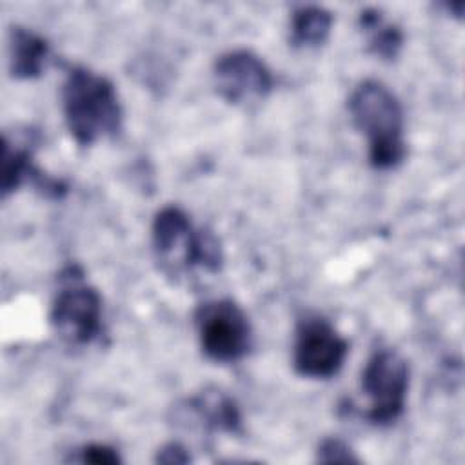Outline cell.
<instances>
[{
  "instance_id": "cell-1",
  "label": "cell",
  "mask_w": 465,
  "mask_h": 465,
  "mask_svg": "<svg viewBox=\"0 0 465 465\" xmlns=\"http://www.w3.org/2000/svg\"><path fill=\"white\" fill-rule=\"evenodd\" d=\"M64 114L80 145L113 136L122 124V105L111 80L87 67H73L62 89Z\"/></svg>"
},
{
  "instance_id": "cell-2",
  "label": "cell",
  "mask_w": 465,
  "mask_h": 465,
  "mask_svg": "<svg viewBox=\"0 0 465 465\" xmlns=\"http://www.w3.org/2000/svg\"><path fill=\"white\" fill-rule=\"evenodd\" d=\"M349 113L367 136L372 167L391 169L403 162V113L389 87L376 80L361 82L349 96Z\"/></svg>"
},
{
  "instance_id": "cell-3",
  "label": "cell",
  "mask_w": 465,
  "mask_h": 465,
  "mask_svg": "<svg viewBox=\"0 0 465 465\" xmlns=\"http://www.w3.org/2000/svg\"><path fill=\"white\" fill-rule=\"evenodd\" d=\"M153 245L158 258L176 272L193 267H203L214 272L223 262L222 247L214 234L194 229L189 216L174 205H167L156 213Z\"/></svg>"
},
{
  "instance_id": "cell-4",
  "label": "cell",
  "mask_w": 465,
  "mask_h": 465,
  "mask_svg": "<svg viewBox=\"0 0 465 465\" xmlns=\"http://www.w3.org/2000/svg\"><path fill=\"white\" fill-rule=\"evenodd\" d=\"M409 389V365L392 349L376 351L363 367L361 391L369 400L365 418L374 425L396 421L405 407Z\"/></svg>"
},
{
  "instance_id": "cell-5",
  "label": "cell",
  "mask_w": 465,
  "mask_h": 465,
  "mask_svg": "<svg viewBox=\"0 0 465 465\" xmlns=\"http://www.w3.org/2000/svg\"><path fill=\"white\" fill-rule=\"evenodd\" d=\"M196 325L202 351L214 361H238L252 347L251 323L232 300L202 303L196 311Z\"/></svg>"
},
{
  "instance_id": "cell-6",
  "label": "cell",
  "mask_w": 465,
  "mask_h": 465,
  "mask_svg": "<svg viewBox=\"0 0 465 465\" xmlns=\"http://www.w3.org/2000/svg\"><path fill=\"white\" fill-rule=\"evenodd\" d=\"M69 267V276L53 302L51 323L56 334L73 345L91 343L102 331V298L96 289L84 283L82 272Z\"/></svg>"
},
{
  "instance_id": "cell-7",
  "label": "cell",
  "mask_w": 465,
  "mask_h": 465,
  "mask_svg": "<svg viewBox=\"0 0 465 465\" xmlns=\"http://www.w3.org/2000/svg\"><path fill=\"white\" fill-rule=\"evenodd\" d=\"M347 352V340L325 318L309 316L298 323L292 352L298 374L327 380L341 369Z\"/></svg>"
},
{
  "instance_id": "cell-8",
  "label": "cell",
  "mask_w": 465,
  "mask_h": 465,
  "mask_svg": "<svg viewBox=\"0 0 465 465\" xmlns=\"http://www.w3.org/2000/svg\"><path fill=\"white\" fill-rule=\"evenodd\" d=\"M218 93L231 104L260 100L272 89V74L260 56L240 49L222 54L214 64Z\"/></svg>"
},
{
  "instance_id": "cell-9",
  "label": "cell",
  "mask_w": 465,
  "mask_h": 465,
  "mask_svg": "<svg viewBox=\"0 0 465 465\" xmlns=\"http://www.w3.org/2000/svg\"><path fill=\"white\" fill-rule=\"evenodd\" d=\"M11 73L16 78H35L42 73L49 54L47 42L24 27L11 29L9 40Z\"/></svg>"
},
{
  "instance_id": "cell-10",
  "label": "cell",
  "mask_w": 465,
  "mask_h": 465,
  "mask_svg": "<svg viewBox=\"0 0 465 465\" xmlns=\"http://www.w3.org/2000/svg\"><path fill=\"white\" fill-rule=\"evenodd\" d=\"M191 409L209 429L231 434L242 430V416L236 403L220 391L198 394L191 400Z\"/></svg>"
},
{
  "instance_id": "cell-11",
  "label": "cell",
  "mask_w": 465,
  "mask_h": 465,
  "mask_svg": "<svg viewBox=\"0 0 465 465\" xmlns=\"http://www.w3.org/2000/svg\"><path fill=\"white\" fill-rule=\"evenodd\" d=\"M332 16L320 5H302L291 18V42L296 47H316L329 36Z\"/></svg>"
},
{
  "instance_id": "cell-12",
  "label": "cell",
  "mask_w": 465,
  "mask_h": 465,
  "mask_svg": "<svg viewBox=\"0 0 465 465\" xmlns=\"http://www.w3.org/2000/svg\"><path fill=\"white\" fill-rule=\"evenodd\" d=\"M361 27L369 33V49L383 60H392L403 42L401 31L396 25L385 24L376 9H365L360 16Z\"/></svg>"
},
{
  "instance_id": "cell-13",
  "label": "cell",
  "mask_w": 465,
  "mask_h": 465,
  "mask_svg": "<svg viewBox=\"0 0 465 465\" xmlns=\"http://www.w3.org/2000/svg\"><path fill=\"white\" fill-rule=\"evenodd\" d=\"M316 460L322 463H356L360 461L351 447L338 438H325L316 452Z\"/></svg>"
},
{
  "instance_id": "cell-14",
  "label": "cell",
  "mask_w": 465,
  "mask_h": 465,
  "mask_svg": "<svg viewBox=\"0 0 465 465\" xmlns=\"http://www.w3.org/2000/svg\"><path fill=\"white\" fill-rule=\"evenodd\" d=\"M80 460L84 463H96V465H116L122 461L114 449L102 443H91L84 447Z\"/></svg>"
},
{
  "instance_id": "cell-15",
  "label": "cell",
  "mask_w": 465,
  "mask_h": 465,
  "mask_svg": "<svg viewBox=\"0 0 465 465\" xmlns=\"http://www.w3.org/2000/svg\"><path fill=\"white\" fill-rule=\"evenodd\" d=\"M156 461H160V463H187V461H191V456L187 454L185 447H182L180 443H167L165 447H162L158 450Z\"/></svg>"
}]
</instances>
